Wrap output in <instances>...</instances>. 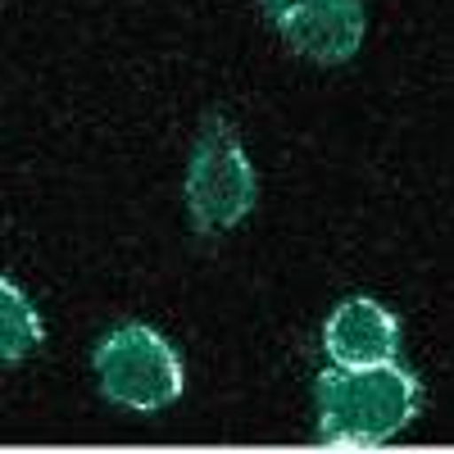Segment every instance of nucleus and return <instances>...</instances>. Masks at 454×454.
Returning a JSON list of instances; mask_svg holds the SVG:
<instances>
[{
    "instance_id": "nucleus-1",
    "label": "nucleus",
    "mask_w": 454,
    "mask_h": 454,
    "mask_svg": "<svg viewBox=\"0 0 454 454\" xmlns=\"http://www.w3.org/2000/svg\"><path fill=\"white\" fill-rule=\"evenodd\" d=\"M318 432L327 445H382L391 441L423 404L419 377L395 359L368 368H327L318 377Z\"/></svg>"
},
{
    "instance_id": "nucleus-2",
    "label": "nucleus",
    "mask_w": 454,
    "mask_h": 454,
    "mask_svg": "<svg viewBox=\"0 0 454 454\" xmlns=\"http://www.w3.org/2000/svg\"><path fill=\"white\" fill-rule=\"evenodd\" d=\"M100 391L128 409H164L182 395V359L155 327H114L96 350Z\"/></svg>"
},
{
    "instance_id": "nucleus-3",
    "label": "nucleus",
    "mask_w": 454,
    "mask_h": 454,
    "mask_svg": "<svg viewBox=\"0 0 454 454\" xmlns=\"http://www.w3.org/2000/svg\"><path fill=\"white\" fill-rule=\"evenodd\" d=\"M186 205L200 232H227L254 209V168L237 132L223 119H209L192 168H186Z\"/></svg>"
},
{
    "instance_id": "nucleus-4",
    "label": "nucleus",
    "mask_w": 454,
    "mask_h": 454,
    "mask_svg": "<svg viewBox=\"0 0 454 454\" xmlns=\"http://www.w3.org/2000/svg\"><path fill=\"white\" fill-rule=\"evenodd\" d=\"M269 14L286 42L318 64L350 59L364 42L359 0H269Z\"/></svg>"
},
{
    "instance_id": "nucleus-5",
    "label": "nucleus",
    "mask_w": 454,
    "mask_h": 454,
    "mask_svg": "<svg viewBox=\"0 0 454 454\" xmlns=\"http://www.w3.org/2000/svg\"><path fill=\"white\" fill-rule=\"evenodd\" d=\"M400 346V323L391 309H382L377 300H346L336 305V314L327 318L323 332V350L336 368H368V364H387L395 359Z\"/></svg>"
},
{
    "instance_id": "nucleus-6",
    "label": "nucleus",
    "mask_w": 454,
    "mask_h": 454,
    "mask_svg": "<svg viewBox=\"0 0 454 454\" xmlns=\"http://www.w3.org/2000/svg\"><path fill=\"white\" fill-rule=\"evenodd\" d=\"M42 318H36V309L27 305V295L0 278V364H19L27 359L36 346H42Z\"/></svg>"
}]
</instances>
